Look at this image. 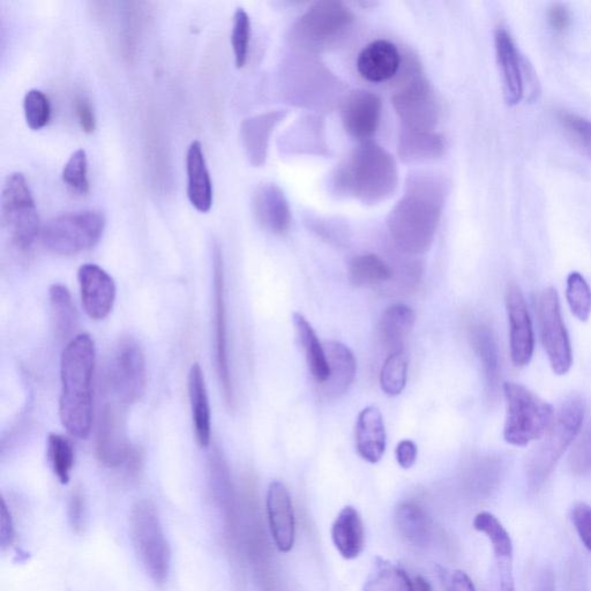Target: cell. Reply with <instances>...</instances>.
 Segmentation results:
<instances>
[{
	"mask_svg": "<svg viewBox=\"0 0 591 591\" xmlns=\"http://www.w3.org/2000/svg\"><path fill=\"white\" fill-rule=\"evenodd\" d=\"M444 206V189L436 179L414 177L405 197L388 218L389 234L400 251L411 256L431 248Z\"/></svg>",
	"mask_w": 591,
	"mask_h": 591,
	"instance_id": "cell-1",
	"label": "cell"
},
{
	"mask_svg": "<svg viewBox=\"0 0 591 591\" xmlns=\"http://www.w3.org/2000/svg\"><path fill=\"white\" fill-rule=\"evenodd\" d=\"M96 350L91 335L80 334L63 350L59 417L71 436L86 439L93 424V377Z\"/></svg>",
	"mask_w": 591,
	"mask_h": 591,
	"instance_id": "cell-2",
	"label": "cell"
},
{
	"mask_svg": "<svg viewBox=\"0 0 591 591\" xmlns=\"http://www.w3.org/2000/svg\"><path fill=\"white\" fill-rule=\"evenodd\" d=\"M398 185L399 170L393 156L372 141L356 148L334 175L336 190L368 205L388 199Z\"/></svg>",
	"mask_w": 591,
	"mask_h": 591,
	"instance_id": "cell-3",
	"label": "cell"
},
{
	"mask_svg": "<svg viewBox=\"0 0 591 591\" xmlns=\"http://www.w3.org/2000/svg\"><path fill=\"white\" fill-rule=\"evenodd\" d=\"M583 417L585 403L579 398H572L561 407L543 443L530 455L527 482L531 491L537 492L548 480L561 456L579 435Z\"/></svg>",
	"mask_w": 591,
	"mask_h": 591,
	"instance_id": "cell-4",
	"label": "cell"
},
{
	"mask_svg": "<svg viewBox=\"0 0 591 591\" xmlns=\"http://www.w3.org/2000/svg\"><path fill=\"white\" fill-rule=\"evenodd\" d=\"M134 548L146 572L157 585L169 579L171 550L160 519L151 500L142 499L132 507L130 515Z\"/></svg>",
	"mask_w": 591,
	"mask_h": 591,
	"instance_id": "cell-5",
	"label": "cell"
},
{
	"mask_svg": "<svg viewBox=\"0 0 591 591\" xmlns=\"http://www.w3.org/2000/svg\"><path fill=\"white\" fill-rule=\"evenodd\" d=\"M354 14L340 2H319L296 22L291 41L305 51L319 52L339 44L354 25Z\"/></svg>",
	"mask_w": 591,
	"mask_h": 591,
	"instance_id": "cell-6",
	"label": "cell"
},
{
	"mask_svg": "<svg viewBox=\"0 0 591 591\" xmlns=\"http://www.w3.org/2000/svg\"><path fill=\"white\" fill-rule=\"evenodd\" d=\"M504 394L507 402L506 443L525 447L551 428L553 408L548 402L520 384H504Z\"/></svg>",
	"mask_w": 591,
	"mask_h": 591,
	"instance_id": "cell-7",
	"label": "cell"
},
{
	"mask_svg": "<svg viewBox=\"0 0 591 591\" xmlns=\"http://www.w3.org/2000/svg\"><path fill=\"white\" fill-rule=\"evenodd\" d=\"M2 220L12 243L21 252L32 249L41 236L39 212L24 175L14 172L6 177L2 193Z\"/></svg>",
	"mask_w": 591,
	"mask_h": 591,
	"instance_id": "cell-8",
	"label": "cell"
},
{
	"mask_svg": "<svg viewBox=\"0 0 591 591\" xmlns=\"http://www.w3.org/2000/svg\"><path fill=\"white\" fill-rule=\"evenodd\" d=\"M106 228L101 212L84 211L56 216L42 227L41 239L46 248L59 256L76 254L94 248Z\"/></svg>",
	"mask_w": 591,
	"mask_h": 591,
	"instance_id": "cell-9",
	"label": "cell"
},
{
	"mask_svg": "<svg viewBox=\"0 0 591 591\" xmlns=\"http://www.w3.org/2000/svg\"><path fill=\"white\" fill-rule=\"evenodd\" d=\"M537 316L551 368L558 376H564L572 368L573 355L570 336L561 317L556 289L548 288L542 291L538 297Z\"/></svg>",
	"mask_w": 591,
	"mask_h": 591,
	"instance_id": "cell-10",
	"label": "cell"
},
{
	"mask_svg": "<svg viewBox=\"0 0 591 591\" xmlns=\"http://www.w3.org/2000/svg\"><path fill=\"white\" fill-rule=\"evenodd\" d=\"M110 383L122 406L132 405L145 394L146 358L144 350L136 340L125 338L119 342L112 361Z\"/></svg>",
	"mask_w": 591,
	"mask_h": 591,
	"instance_id": "cell-11",
	"label": "cell"
},
{
	"mask_svg": "<svg viewBox=\"0 0 591 591\" xmlns=\"http://www.w3.org/2000/svg\"><path fill=\"white\" fill-rule=\"evenodd\" d=\"M213 269L216 371H218L224 400H226L228 407L233 409L235 407V389L229 361L226 283H224L223 256L219 245H214Z\"/></svg>",
	"mask_w": 591,
	"mask_h": 591,
	"instance_id": "cell-12",
	"label": "cell"
},
{
	"mask_svg": "<svg viewBox=\"0 0 591 591\" xmlns=\"http://www.w3.org/2000/svg\"><path fill=\"white\" fill-rule=\"evenodd\" d=\"M393 104L403 122V129L432 131L438 121L436 95L425 79L417 78L409 82L394 95Z\"/></svg>",
	"mask_w": 591,
	"mask_h": 591,
	"instance_id": "cell-13",
	"label": "cell"
},
{
	"mask_svg": "<svg viewBox=\"0 0 591 591\" xmlns=\"http://www.w3.org/2000/svg\"><path fill=\"white\" fill-rule=\"evenodd\" d=\"M134 447L126 437L125 420L121 408L108 403L100 411L96 431V454L103 466L126 467Z\"/></svg>",
	"mask_w": 591,
	"mask_h": 591,
	"instance_id": "cell-14",
	"label": "cell"
},
{
	"mask_svg": "<svg viewBox=\"0 0 591 591\" xmlns=\"http://www.w3.org/2000/svg\"><path fill=\"white\" fill-rule=\"evenodd\" d=\"M474 528L489 538L495 555V576L492 591H515L513 575V542L510 534L495 515L481 512L476 515Z\"/></svg>",
	"mask_w": 591,
	"mask_h": 591,
	"instance_id": "cell-15",
	"label": "cell"
},
{
	"mask_svg": "<svg viewBox=\"0 0 591 591\" xmlns=\"http://www.w3.org/2000/svg\"><path fill=\"white\" fill-rule=\"evenodd\" d=\"M506 306L510 321V346L515 366H526L534 355V331L526 299L518 286L512 284L507 290Z\"/></svg>",
	"mask_w": 591,
	"mask_h": 591,
	"instance_id": "cell-16",
	"label": "cell"
},
{
	"mask_svg": "<svg viewBox=\"0 0 591 591\" xmlns=\"http://www.w3.org/2000/svg\"><path fill=\"white\" fill-rule=\"evenodd\" d=\"M82 306L89 318L106 319L116 301V284L103 268L94 264L81 266L78 273Z\"/></svg>",
	"mask_w": 591,
	"mask_h": 591,
	"instance_id": "cell-17",
	"label": "cell"
},
{
	"mask_svg": "<svg viewBox=\"0 0 591 591\" xmlns=\"http://www.w3.org/2000/svg\"><path fill=\"white\" fill-rule=\"evenodd\" d=\"M381 111L383 103L377 95L365 91L350 93L341 107L344 129L357 140L370 141L378 130Z\"/></svg>",
	"mask_w": 591,
	"mask_h": 591,
	"instance_id": "cell-18",
	"label": "cell"
},
{
	"mask_svg": "<svg viewBox=\"0 0 591 591\" xmlns=\"http://www.w3.org/2000/svg\"><path fill=\"white\" fill-rule=\"evenodd\" d=\"M267 514L276 546L281 552H289L295 542V515L289 491L281 482L269 485Z\"/></svg>",
	"mask_w": 591,
	"mask_h": 591,
	"instance_id": "cell-19",
	"label": "cell"
},
{
	"mask_svg": "<svg viewBox=\"0 0 591 591\" xmlns=\"http://www.w3.org/2000/svg\"><path fill=\"white\" fill-rule=\"evenodd\" d=\"M254 218L261 227L275 235L287 234L291 224V209L279 186L263 184L253 194Z\"/></svg>",
	"mask_w": 591,
	"mask_h": 591,
	"instance_id": "cell-20",
	"label": "cell"
},
{
	"mask_svg": "<svg viewBox=\"0 0 591 591\" xmlns=\"http://www.w3.org/2000/svg\"><path fill=\"white\" fill-rule=\"evenodd\" d=\"M497 61L503 78L505 101L508 106H516L525 94L522 64L512 36L505 28L499 27L495 34Z\"/></svg>",
	"mask_w": 591,
	"mask_h": 591,
	"instance_id": "cell-21",
	"label": "cell"
},
{
	"mask_svg": "<svg viewBox=\"0 0 591 591\" xmlns=\"http://www.w3.org/2000/svg\"><path fill=\"white\" fill-rule=\"evenodd\" d=\"M401 55L395 44L377 40L366 46L357 59L359 74L374 84L388 81L399 72Z\"/></svg>",
	"mask_w": 591,
	"mask_h": 591,
	"instance_id": "cell-22",
	"label": "cell"
},
{
	"mask_svg": "<svg viewBox=\"0 0 591 591\" xmlns=\"http://www.w3.org/2000/svg\"><path fill=\"white\" fill-rule=\"evenodd\" d=\"M329 365V377L323 393L329 400L341 398L353 385L357 372L356 357L346 344L328 341L324 344Z\"/></svg>",
	"mask_w": 591,
	"mask_h": 591,
	"instance_id": "cell-23",
	"label": "cell"
},
{
	"mask_svg": "<svg viewBox=\"0 0 591 591\" xmlns=\"http://www.w3.org/2000/svg\"><path fill=\"white\" fill-rule=\"evenodd\" d=\"M187 197L200 213H208L213 206V183L207 168L203 145L193 141L186 154Z\"/></svg>",
	"mask_w": 591,
	"mask_h": 591,
	"instance_id": "cell-24",
	"label": "cell"
},
{
	"mask_svg": "<svg viewBox=\"0 0 591 591\" xmlns=\"http://www.w3.org/2000/svg\"><path fill=\"white\" fill-rule=\"evenodd\" d=\"M284 111H271L267 114L254 116L242 123L241 138L244 151L252 166H264L267 159L269 138L286 117Z\"/></svg>",
	"mask_w": 591,
	"mask_h": 591,
	"instance_id": "cell-25",
	"label": "cell"
},
{
	"mask_svg": "<svg viewBox=\"0 0 591 591\" xmlns=\"http://www.w3.org/2000/svg\"><path fill=\"white\" fill-rule=\"evenodd\" d=\"M356 447L359 456L376 465L386 451V430L383 415L377 407L365 408L358 415Z\"/></svg>",
	"mask_w": 591,
	"mask_h": 591,
	"instance_id": "cell-26",
	"label": "cell"
},
{
	"mask_svg": "<svg viewBox=\"0 0 591 591\" xmlns=\"http://www.w3.org/2000/svg\"><path fill=\"white\" fill-rule=\"evenodd\" d=\"M187 387H189L194 435L198 445L206 448L211 444L212 439V414L204 372L199 363L191 366Z\"/></svg>",
	"mask_w": 591,
	"mask_h": 591,
	"instance_id": "cell-27",
	"label": "cell"
},
{
	"mask_svg": "<svg viewBox=\"0 0 591 591\" xmlns=\"http://www.w3.org/2000/svg\"><path fill=\"white\" fill-rule=\"evenodd\" d=\"M336 549L344 559L361 555L365 545V530L361 515L353 506L344 507L332 528Z\"/></svg>",
	"mask_w": 591,
	"mask_h": 591,
	"instance_id": "cell-28",
	"label": "cell"
},
{
	"mask_svg": "<svg viewBox=\"0 0 591 591\" xmlns=\"http://www.w3.org/2000/svg\"><path fill=\"white\" fill-rule=\"evenodd\" d=\"M470 340L482 363L488 393L490 396H495L500 381L499 354L495 336L488 326L481 324L471 327Z\"/></svg>",
	"mask_w": 591,
	"mask_h": 591,
	"instance_id": "cell-29",
	"label": "cell"
},
{
	"mask_svg": "<svg viewBox=\"0 0 591 591\" xmlns=\"http://www.w3.org/2000/svg\"><path fill=\"white\" fill-rule=\"evenodd\" d=\"M416 323V314L413 309L405 304L389 306L380 320V338L385 346L395 351L403 349V343L407 340Z\"/></svg>",
	"mask_w": 591,
	"mask_h": 591,
	"instance_id": "cell-30",
	"label": "cell"
},
{
	"mask_svg": "<svg viewBox=\"0 0 591 591\" xmlns=\"http://www.w3.org/2000/svg\"><path fill=\"white\" fill-rule=\"evenodd\" d=\"M294 326L299 342L305 351L306 361L312 377L318 384H325L329 377V365L327 361L324 344L319 341L318 335L303 314H293Z\"/></svg>",
	"mask_w": 591,
	"mask_h": 591,
	"instance_id": "cell-31",
	"label": "cell"
},
{
	"mask_svg": "<svg viewBox=\"0 0 591 591\" xmlns=\"http://www.w3.org/2000/svg\"><path fill=\"white\" fill-rule=\"evenodd\" d=\"M445 144L439 134L432 131L403 129L400 137L399 153L406 162H421L437 159L443 154Z\"/></svg>",
	"mask_w": 591,
	"mask_h": 591,
	"instance_id": "cell-32",
	"label": "cell"
},
{
	"mask_svg": "<svg viewBox=\"0 0 591 591\" xmlns=\"http://www.w3.org/2000/svg\"><path fill=\"white\" fill-rule=\"evenodd\" d=\"M49 298L55 335L59 340L69 339L78 324V313L70 291L63 284H52Z\"/></svg>",
	"mask_w": 591,
	"mask_h": 591,
	"instance_id": "cell-33",
	"label": "cell"
},
{
	"mask_svg": "<svg viewBox=\"0 0 591 591\" xmlns=\"http://www.w3.org/2000/svg\"><path fill=\"white\" fill-rule=\"evenodd\" d=\"M349 280L355 287H370L393 280L394 271L377 254H362L350 261Z\"/></svg>",
	"mask_w": 591,
	"mask_h": 591,
	"instance_id": "cell-34",
	"label": "cell"
},
{
	"mask_svg": "<svg viewBox=\"0 0 591 591\" xmlns=\"http://www.w3.org/2000/svg\"><path fill=\"white\" fill-rule=\"evenodd\" d=\"M364 591H414V587L401 567L378 557L365 581Z\"/></svg>",
	"mask_w": 591,
	"mask_h": 591,
	"instance_id": "cell-35",
	"label": "cell"
},
{
	"mask_svg": "<svg viewBox=\"0 0 591 591\" xmlns=\"http://www.w3.org/2000/svg\"><path fill=\"white\" fill-rule=\"evenodd\" d=\"M394 523L399 534L411 544L424 543L430 533L428 515L414 503H403L396 507Z\"/></svg>",
	"mask_w": 591,
	"mask_h": 591,
	"instance_id": "cell-36",
	"label": "cell"
},
{
	"mask_svg": "<svg viewBox=\"0 0 591 591\" xmlns=\"http://www.w3.org/2000/svg\"><path fill=\"white\" fill-rule=\"evenodd\" d=\"M409 357L401 349L389 355L380 373V386L388 396H398L406 388L408 380Z\"/></svg>",
	"mask_w": 591,
	"mask_h": 591,
	"instance_id": "cell-37",
	"label": "cell"
},
{
	"mask_svg": "<svg viewBox=\"0 0 591 591\" xmlns=\"http://www.w3.org/2000/svg\"><path fill=\"white\" fill-rule=\"evenodd\" d=\"M48 459L52 471L62 484L70 482L76 453L70 439L51 433L48 438Z\"/></svg>",
	"mask_w": 591,
	"mask_h": 591,
	"instance_id": "cell-38",
	"label": "cell"
},
{
	"mask_svg": "<svg viewBox=\"0 0 591 591\" xmlns=\"http://www.w3.org/2000/svg\"><path fill=\"white\" fill-rule=\"evenodd\" d=\"M566 299L574 316L586 323L591 313V289L586 279L578 272L568 275Z\"/></svg>",
	"mask_w": 591,
	"mask_h": 591,
	"instance_id": "cell-39",
	"label": "cell"
},
{
	"mask_svg": "<svg viewBox=\"0 0 591 591\" xmlns=\"http://www.w3.org/2000/svg\"><path fill=\"white\" fill-rule=\"evenodd\" d=\"M62 178L66 186L79 196H85L89 192L88 159L84 149H78L70 156L63 169Z\"/></svg>",
	"mask_w": 591,
	"mask_h": 591,
	"instance_id": "cell-40",
	"label": "cell"
},
{
	"mask_svg": "<svg viewBox=\"0 0 591 591\" xmlns=\"http://www.w3.org/2000/svg\"><path fill=\"white\" fill-rule=\"evenodd\" d=\"M251 40V20L243 9H237L234 16L233 32H231V47H233L237 69H243L248 62Z\"/></svg>",
	"mask_w": 591,
	"mask_h": 591,
	"instance_id": "cell-41",
	"label": "cell"
},
{
	"mask_svg": "<svg viewBox=\"0 0 591 591\" xmlns=\"http://www.w3.org/2000/svg\"><path fill=\"white\" fill-rule=\"evenodd\" d=\"M24 112L29 129L33 131L43 129L51 118V104L48 96L39 89L27 92L24 99Z\"/></svg>",
	"mask_w": 591,
	"mask_h": 591,
	"instance_id": "cell-42",
	"label": "cell"
},
{
	"mask_svg": "<svg viewBox=\"0 0 591 591\" xmlns=\"http://www.w3.org/2000/svg\"><path fill=\"white\" fill-rule=\"evenodd\" d=\"M559 121L576 144L591 157V122L571 112H561Z\"/></svg>",
	"mask_w": 591,
	"mask_h": 591,
	"instance_id": "cell-43",
	"label": "cell"
},
{
	"mask_svg": "<svg viewBox=\"0 0 591 591\" xmlns=\"http://www.w3.org/2000/svg\"><path fill=\"white\" fill-rule=\"evenodd\" d=\"M573 473L582 475L591 470V429L575 445L571 456Z\"/></svg>",
	"mask_w": 591,
	"mask_h": 591,
	"instance_id": "cell-44",
	"label": "cell"
},
{
	"mask_svg": "<svg viewBox=\"0 0 591 591\" xmlns=\"http://www.w3.org/2000/svg\"><path fill=\"white\" fill-rule=\"evenodd\" d=\"M572 520L581 542L591 552V506L586 503L576 504Z\"/></svg>",
	"mask_w": 591,
	"mask_h": 591,
	"instance_id": "cell-45",
	"label": "cell"
},
{
	"mask_svg": "<svg viewBox=\"0 0 591 591\" xmlns=\"http://www.w3.org/2000/svg\"><path fill=\"white\" fill-rule=\"evenodd\" d=\"M87 510L84 493L76 490L72 493L69 503V520L73 531L81 533L86 526Z\"/></svg>",
	"mask_w": 591,
	"mask_h": 591,
	"instance_id": "cell-46",
	"label": "cell"
},
{
	"mask_svg": "<svg viewBox=\"0 0 591 591\" xmlns=\"http://www.w3.org/2000/svg\"><path fill=\"white\" fill-rule=\"evenodd\" d=\"M74 112L82 131L92 134L96 130V116L91 101L86 96L79 95L74 99Z\"/></svg>",
	"mask_w": 591,
	"mask_h": 591,
	"instance_id": "cell-47",
	"label": "cell"
},
{
	"mask_svg": "<svg viewBox=\"0 0 591 591\" xmlns=\"http://www.w3.org/2000/svg\"><path fill=\"white\" fill-rule=\"evenodd\" d=\"M549 24L553 31L565 33L571 25V14L563 4H553L548 14Z\"/></svg>",
	"mask_w": 591,
	"mask_h": 591,
	"instance_id": "cell-48",
	"label": "cell"
},
{
	"mask_svg": "<svg viewBox=\"0 0 591 591\" xmlns=\"http://www.w3.org/2000/svg\"><path fill=\"white\" fill-rule=\"evenodd\" d=\"M0 516H2V520H0V543H2V548L6 549L16 540V530H14L11 512L5 501H3Z\"/></svg>",
	"mask_w": 591,
	"mask_h": 591,
	"instance_id": "cell-49",
	"label": "cell"
},
{
	"mask_svg": "<svg viewBox=\"0 0 591 591\" xmlns=\"http://www.w3.org/2000/svg\"><path fill=\"white\" fill-rule=\"evenodd\" d=\"M417 454V446L413 440H402L395 451L396 460L403 469H410L415 465Z\"/></svg>",
	"mask_w": 591,
	"mask_h": 591,
	"instance_id": "cell-50",
	"label": "cell"
},
{
	"mask_svg": "<svg viewBox=\"0 0 591 591\" xmlns=\"http://www.w3.org/2000/svg\"><path fill=\"white\" fill-rule=\"evenodd\" d=\"M450 591H476L473 581L463 571L453 573L450 582Z\"/></svg>",
	"mask_w": 591,
	"mask_h": 591,
	"instance_id": "cell-51",
	"label": "cell"
},
{
	"mask_svg": "<svg viewBox=\"0 0 591 591\" xmlns=\"http://www.w3.org/2000/svg\"><path fill=\"white\" fill-rule=\"evenodd\" d=\"M534 591H555V575L544 568L537 574Z\"/></svg>",
	"mask_w": 591,
	"mask_h": 591,
	"instance_id": "cell-52",
	"label": "cell"
},
{
	"mask_svg": "<svg viewBox=\"0 0 591 591\" xmlns=\"http://www.w3.org/2000/svg\"><path fill=\"white\" fill-rule=\"evenodd\" d=\"M414 591H432V587L428 581L422 576H416L413 580Z\"/></svg>",
	"mask_w": 591,
	"mask_h": 591,
	"instance_id": "cell-53",
	"label": "cell"
}]
</instances>
